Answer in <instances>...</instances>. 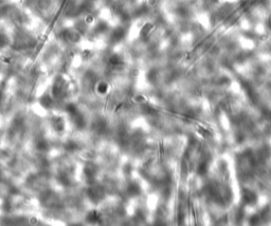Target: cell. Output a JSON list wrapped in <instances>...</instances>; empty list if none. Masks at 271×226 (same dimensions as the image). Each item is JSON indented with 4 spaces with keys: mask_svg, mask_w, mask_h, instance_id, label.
Wrapping results in <instances>:
<instances>
[{
    "mask_svg": "<svg viewBox=\"0 0 271 226\" xmlns=\"http://www.w3.org/2000/svg\"><path fill=\"white\" fill-rule=\"evenodd\" d=\"M270 29H271V19H270Z\"/></svg>",
    "mask_w": 271,
    "mask_h": 226,
    "instance_id": "obj_1",
    "label": "cell"
}]
</instances>
